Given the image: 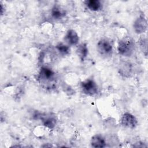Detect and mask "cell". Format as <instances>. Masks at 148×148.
I'll return each instance as SVG.
<instances>
[{"label":"cell","mask_w":148,"mask_h":148,"mask_svg":"<svg viewBox=\"0 0 148 148\" xmlns=\"http://www.w3.org/2000/svg\"><path fill=\"white\" fill-rule=\"evenodd\" d=\"M76 54L82 61L86 59L88 54V48L86 43H82L77 46Z\"/></svg>","instance_id":"11"},{"label":"cell","mask_w":148,"mask_h":148,"mask_svg":"<svg viewBox=\"0 0 148 148\" xmlns=\"http://www.w3.org/2000/svg\"><path fill=\"white\" fill-rule=\"evenodd\" d=\"M37 80L45 88L51 90L56 88V73L49 67L44 66L40 68L37 76Z\"/></svg>","instance_id":"1"},{"label":"cell","mask_w":148,"mask_h":148,"mask_svg":"<svg viewBox=\"0 0 148 148\" xmlns=\"http://www.w3.org/2000/svg\"><path fill=\"white\" fill-rule=\"evenodd\" d=\"M56 49L57 50V51L62 56L68 55L70 53L69 46L62 42L58 43L56 46Z\"/></svg>","instance_id":"14"},{"label":"cell","mask_w":148,"mask_h":148,"mask_svg":"<svg viewBox=\"0 0 148 148\" xmlns=\"http://www.w3.org/2000/svg\"><path fill=\"white\" fill-rule=\"evenodd\" d=\"M138 43L140 50L146 56L147 54V40L146 37L144 36H141L138 39Z\"/></svg>","instance_id":"15"},{"label":"cell","mask_w":148,"mask_h":148,"mask_svg":"<svg viewBox=\"0 0 148 148\" xmlns=\"http://www.w3.org/2000/svg\"><path fill=\"white\" fill-rule=\"evenodd\" d=\"M64 40L69 46L77 45L79 41V36L75 30L68 29L64 36Z\"/></svg>","instance_id":"9"},{"label":"cell","mask_w":148,"mask_h":148,"mask_svg":"<svg viewBox=\"0 0 148 148\" xmlns=\"http://www.w3.org/2000/svg\"><path fill=\"white\" fill-rule=\"evenodd\" d=\"M0 5H1V8H0V9H1V10H0V11H1V15L2 16L3 14V13H5V7H3V4L2 3H1Z\"/></svg>","instance_id":"16"},{"label":"cell","mask_w":148,"mask_h":148,"mask_svg":"<svg viewBox=\"0 0 148 148\" xmlns=\"http://www.w3.org/2000/svg\"><path fill=\"white\" fill-rule=\"evenodd\" d=\"M135 49V44L134 39L131 36L124 37L118 43V53L124 57H131L133 54Z\"/></svg>","instance_id":"2"},{"label":"cell","mask_w":148,"mask_h":148,"mask_svg":"<svg viewBox=\"0 0 148 148\" xmlns=\"http://www.w3.org/2000/svg\"><path fill=\"white\" fill-rule=\"evenodd\" d=\"M38 119L41 120L42 123L44 127L50 130L53 129L57 124V119L56 116L51 113H39Z\"/></svg>","instance_id":"8"},{"label":"cell","mask_w":148,"mask_h":148,"mask_svg":"<svg viewBox=\"0 0 148 148\" xmlns=\"http://www.w3.org/2000/svg\"><path fill=\"white\" fill-rule=\"evenodd\" d=\"M87 8L92 12H98L102 8V4L99 0H87L84 1Z\"/></svg>","instance_id":"12"},{"label":"cell","mask_w":148,"mask_h":148,"mask_svg":"<svg viewBox=\"0 0 148 148\" xmlns=\"http://www.w3.org/2000/svg\"><path fill=\"white\" fill-rule=\"evenodd\" d=\"M147 21L145 16L140 14L134 21L133 24V28L134 31L138 34H143L147 29Z\"/></svg>","instance_id":"7"},{"label":"cell","mask_w":148,"mask_h":148,"mask_svg":"<svg viewBox=\"0 0 148 148\" xmlns=\"http://www.w3.org/2000/svg\"><path fill=\"white\" fill-rule=\"evenodd\" d=\"M90 144L92 147L103 148L106 146V141L101 135L95 134L91 137Z\"/></svg>","instance_id":"10"},{"label":"cell","mask_w":148,"mask_h":148,"mask_svg":"<svg viewBox=\"0 0 148 148\" xmlns=\"http://www.w3.org/2000/svg\"><path fill=\"white\" fill-rule=\"evenodd\" d=\"M97 49L101 56L106 57L112 55L113 53V45L108 39L103 38L98 42Z\"/></svg>","instance_id":"3"},{"label":"cell","mask_w":148,"mask_h":148,"mask_svg":"<svg viewBox=\"0 0 148 148\" xmlns=\"http://www.w3.org/2000/svg\"><path fill=\"white\" fill-rule=\"evenodd\" d=\"M118 71L119 74L123 77H131L133 73L132 64L128 61H121L119 65Z\"/></svg>","instance_id":"6"},{"label":"cell","mask_w":148,"mask_h":148,"mask_svg":"<svg viewBox=\"0 0 148 148\" xmlns=\"http://www.w3.org/2000/svg\"><path fill=\"white\" fill-rule=\"evenodd\" d=\"M51 14L52 17L54 19L60 20L65 16L66 12L65 10L59 5H54L51 9Z\"/></svg>","instance_id":"13"},{"label":"cell","mask_w":148,"mask_h":148,"mask_svg":"<svg viewBox=\"0 0 148 148\" xmlns=\"http://www.w3.org/2000/svg\"><path fill=\"white\" fill-rule=\"evenodd\" d=\"M120 124L127 128L134 129L138 125V120L136 117L130 112L123 113L120 120Z\"/></svg>","instance_id":"5"},{"label":"cell","mask_w":148,"mask_h":148,"mask_svg":"<svg viewBox=\"0 0 148 148\" xmlns=\"http://www.w3.org/2000/svg\"><path fill=\"white\" fill-rule=\"evenodd\" d=\"M81 88L84 94L92 97L98 91V87L96 82L91 79H87L81 83Z\"/></svg>","instance_id":"4"}]
</instances>
